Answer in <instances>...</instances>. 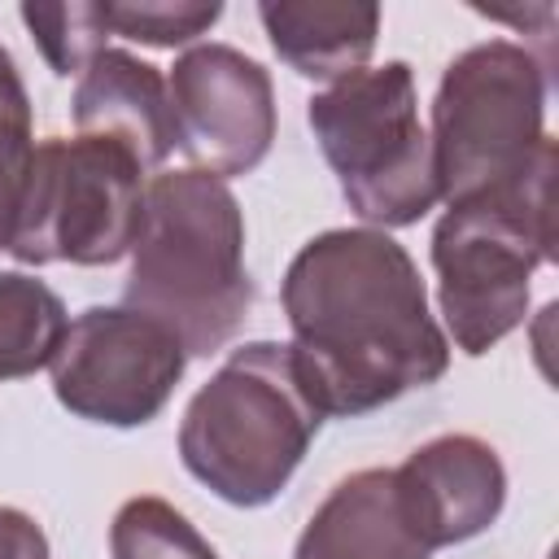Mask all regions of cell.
<instances>
[{
  "label": "cell",
  "instance_id": "cell-1",
  "mask_svg": "<svg viewBox=\"0 0 559 559\" xmlns=\"http://www.w3.org/2000/svg\"><path fill=\"white\" fill-rule=\"evenodd\" d=\"M293 354L314 406L367 415L445 376L450 341L411 253L376 227H332L284 271Z\"/></svg>",
  "mask_w": 559,
  "mask_h": 559
},
{
  "label": "cell",
  "instance_id": "cell-2",
  "mask_svg": "<svg viewBox=\"0 0 559 559\" xmlns=\"http://www.w3.org/2000/svg\"><path fill=\"white\" fill-rule=\"evenodd\" d=\"M122 301L162 323L188 358H210L240 332L253 280L245 271V214L223 179L188 166L144 183Z\"/></svg>",
  "mask_w": 559,
  "mask_h": 559
},
{
  "label": "cell",
  "instance_id": "cell-3",
  "mask_svg": "<svg viewBox=\"0 0 559 559\" xmlns=\"http://www.w3.org/2000/svg\"><path fill=\"white\" fill-rule=\"evenodd\" d=\"M323 411L293 345L249 341L192 393L179 424L183 467L231 507H266L301 467Z\"/></svg>",
  "mask_w": 559,
  "mask_h": 559
},
{
  "label": "cell",
  "instance_id": "cell-4",
  "mask_svg": "<svg viewBox=\"0 0 559 559\" xmlns=\"http://www.w3.org/2000/svg\"><path fill=\"white\" fill-rule=\"evenodd\" d=\"M555 258V140L533 166L476 201L450 205L432 227L437 306L450 341L480 358L524 323L528 275Z\"/></svg>",
  "mask_w": 559,
  "mask_h": 559
},
{
  "label": "cell",
  "instance_id": "cell-5",
  "mask_svg": "<svg viewBox=\"0 0 559 559\" xmlns=\"http://www.w3.org/2000/svg\"><path fill=\"white\" fill-rule=\"evenodd\" d=\"M306 122L341 179L349 210L376 231L419 223L437 201L432 140L419 122L415 74L384 61L310 96Z\"/></svg>",
  "mask_w": 559,
  "mask_h": 559
},
{
  "label": "cell",
  "instance_id": "cell-6",
  "mask_svg": "<svg viewBox=\"0 0 559 559\" xmlns=\"http://www.w3.org/2000/svg\"><path fill=\"white\" fill-rule=\"evenodd\" d=\"M432 166L445 205L515 183L546 135V70L511 39L459 52L432 96Z\"/></svg>",
  "mask_w": 559,
  "mask_h": 559
},
{
  "label": "cell",
  "instance_id": "cell-7",
  "mask_svg": "<svg viewBox=\"0 0 559 559\" xmlns=\"http://www.w3.org/2000/svg\"><path fill=\"white\" fill-rule=\"evenodd\" d=\"M144 223V166L96 135L35 144L9 253L26 266H109L131 253Z\"/></svg>",
  "mask_w": 559,
  "mask_h": 559
},
{
  "label": "cell",
  "instance_id": "cell-8",
  "mask_svg": "<svg viewBox=\"0 0 559 559\" xmlns=\"http://www.w3.org/2000/svg\"><path fill=\"white\" fill-rule=\"evenodd\" d=\"M57 402L105 428H140L170 402L188 354L183 345L127 306H87L52 354Z\"/></svg>",
  "mask_w": 559,
  "mask_h": 559
},
{
  "label": "cell",
  "instance_id": "cell-9",
  "mask_svg": "<svg viewBox=\"0 0 559 559\" xmlns=\"http://www.w3.org/2000/svg\"><path fill=\"white\" fill-rule=\"evenodd\" d=\"M175 148L192 170L231 179L249 175L275 140V87L271 74L231 44H197L175 57L170 79Z\"/></svg>",
  "mask_w": 559,
  "mask_h": 559
},
{
  "label": "cell",
  "instance_id": "cell-10",
  "mask_svg": "<svg viewBox=\"0 0 559 559\" xmlns=\"http://www.w3.org/2000/svg\"><path fill=\"white\" fill-rule=\"evenodd\" d=\"M393 485L411 533L428 550L485 533L507 502V467L498 450L472 432L424 441L402 467H393Z\"/></svg>",
  "mask_w": 559,
  "mask_h": 559
},
{
  "label": "cell",
  "instance_id": "cell-11",
  "mask_svg": "<svg viewBox=\"0 0 559 559\" xmlns=\"http://www.w3.org/2000/svg\"><path fill=\"white\" fill-rule=\"evenodd\" d=\"M74 127L79 135L127 148L144 170H157L175 148V118L162 70L122 48H105L92 57L74 87Z\"/></svg>",
  "mask_w": 559,
  "mask_h": 559
},
{
  "label": "cell",
  "instance_id": "cell-12",
  "mask_svg": "<svg viewBox=\"0 0 559 559\" xmlns=\"http://www.w3.org/2000/svg\"><path fill=\"white\" fill-rule=\"evenodd\" d=\"M432 550L411 533L393 467H362L345 476L310 515L293 559H428Z\"/></svg>",
  "mask_w": 559,
  "mask_h": 559
},
{
  "label": "cell",
  "instance_id": "cell-13",
  "mask_svg": "<svg viewBox=\"0 0 559 559\" xmlns=\"http://www.w3.org/2000/svg\"><path fill=\"white\" fill-rule=\"evenodd\" d=\"M258 17L275 57L319 83L367 70L380 35V4L362 0H266L258 4Z\"/></svg>",
  "mask_w": 559,
  "mask_h": 559
},
{
  "label": "cell",
  "instance_id": "cell-14",
  "mask_svg": "<svg viewBox=\"0 0 559 559\" xmlns=\"http://www.w3.org/2000/svg\"><path fill=\"white\" fill-rule=\"evenodd\" d=\"M66 328V306L44 280L0 271V380H22L48 367Z\"/></svg>",
  "mask_w": 559,
  "mask_h": 559
},
{
  "label": "cell",
  "instance_id": "cell-15",
  "mask_svg": "<svg viewBox=\"0 0 559 559\" xmlns=\"http://www.w3.org/2000/svg\"><path fill=\"white\" fill-rule=\"evenodd\" d=\"M109 555L114 559H218V550L192 528V520L153 493L118 507L109 524Z\"/></svg>",
  "mask_w": 559,
  "mask_h": 559
},
{
  "label": "cell",
  "instance_id": "cell-16",
  "mask_svg": "<svg viewBox=\"0 0 559 559\" xmlns=\"http://www.w3.org/2000/svg\"><path fill=\"white\" fill-rule=\"evenodd\" d=\"M26 31L35 35L44 61L52 74L70 79L92 66V57L105 52L109 22H105V0H70V4H22L17 9Z\"/></svg>",
  "mask_w": 559,
  "mask_h": 559
},
{
  "label": "cell",
  "instance_id": "cell-17",
  "mask_svg": "<svg viewBox=\"0 0 559 559\" xmlns=\"http://www.w3.org/2000/svg\"><path fill=\"white\" fill-rule=\"evenodd\" d=\"M35 157V131H31V100L22 87V74L0 44V249H9L26 170Z\"/></svg>",
  "mask_w": 559,
  "mask_h": 559
},
{
  "label": "cell",
  "instance_id": "cell-18",
  "mask_svg": "<svg viewBox=\"0 0 559 559\" xmlns=\"http://www.w3.org/2000/svg\"><path fill=\"white\" fill-rule=\"evenodd\" d=\"M223 17L218 0H105L109 35L148 44V48H183L205 35Z\"/></svg>",
  "mask_w": 559,
  "mask_h": 559
},
{
  "label": "cell",
  "instance_id": "cell-19",
  "mask_svg": "<svg viewBox=\"0 0 559 559\" xmlns=\"http://www.w3.org/2000/svg\"><path fill=\"white\" fill-rule=\"evenodd\" d=\"M0 559H52L44 528L17 507H0Z\"/></svg>",
  "mask_w": 559,
  "mask_h": 559
}]
</instances>
